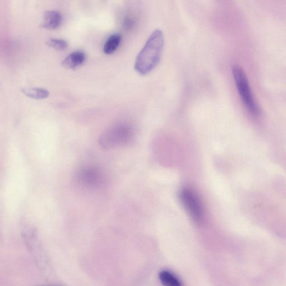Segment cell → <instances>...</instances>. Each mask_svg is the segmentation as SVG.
<instances>
[{
  "instance_id": "1",
  "label": "cell",
  "mask_w": 286,
  "mask_h": 286,
  "mask_svg": "<svg viewBox=\"0 0 286 286\" xmlns=\"http://www.w3.org/2000/svg\"><path fill=\"white\" fill-rule=\"evenodd\" d=\"M164 46V35L161 30H155L137 55L134 65L137 73L141 75L151 73L160 63Z\"/></svg>"
},
{
  "instance_id": "2",
  "label": "cell",
  "mask_w": 286,
  "mask_h": 286,
  "mask_svg": "<svg viewBox=\"0 0 286 286\" xmlns=\"http://www.w3.org/2000/svg\"><path fill=\"white\" fill-rule=\"evenodd\" d=\"M232 72L239 95L243 104L250 113L255 116L258 115L259 107L254 98L246 73L238 65H233Z\"/></svg>"
},
{
  "instance_id": "3",
  "label": "cell",
  "mask_w": 286,
  "mask_h": 286,
  "mask_svg": "<svg viewBox=\"0 0 286 286\" xmlns=\"http://www.w3.org/2000/svg\"><path fill=\"white\" fill-rule=\"evenodd\" d=\"M131 136L129 127L124 125L116 126L106 130L98 139L99 144L104 150H111L117 146L123 145L128 142Z\"/></svg>"
},
{
  "instance_id": "4",
  "label": "cell",
  "mask_w": 286,
  "mask_h": 286,
  "mask_svg": "<svg viewBox=\"0 0 286 286\" xmlns=\"http://www.w3.org/2000/svg\"><path fill=\"white\" fill-rule=\"evenodd\" d=\"M180 199L194 223L201 224L204 214L201 202L196 194L190 189L185 188L180 193Z\"/></svg>"
},
{
  "instance_id": "5",
  "label": "cell",
  "mask_w": 286,
  "mask_h": 286,
  "mask_svg": "<svg viewBox=\"0 0 286 286\" xmlns=\"http://www.w3.org/2000/svg\"><path fill=\"white\" fill-rule=\"evenodd\" d=\"M77 178L82 185L89 188L99 187L105 181L103 172L94 167L82 168L78 173Z\"/></svg>"
},
{
  "instance_id": "6",
  "label": "cell",
  "mask_w": 286,
  "mask_h": 286,
  "mask_svg": "<svg viewBox=\"0 0 286 286\" xmlns=\"http://www.w3.org/2000/svg\"><path fill=\"white\" fill-rule=\"evenodd\" d=\"M62 21V15L55 10H48L43 15L42 25L44 29L53 30L60 26Z\"/></svg>"
},
{
  "instance_id": "7",
  "label": "cell",
  "mask_w": 286,
  "mask_h": 286,
  "mask_svg": "<svg viewBox=\"0 0 286 286\" xmlns=\"http://www.w3.org/2000/svg\"><path fill=\"white\" fill-rule=\"evenodd\" d=\"M86 59L85 53L82 51H75L69 54L62 62V67L66 69H74L83 64Z\"/></svg>"
},
{
  "instance_id": "8",
  "label": "cell",
  "mask_w": 286,
  "mask_h": 286,
  "mask_svg": "<svg viewBox=\"0 0 286 286\" xmlns=\"http://www.w3.org/2000/svg\"><path fill=\"white\" fill-rule=\"evenodd\" d=\"M121 36L119 33H114L107 38L104 46V52L106 54H111L119 47L121 43Z\"/></svg>"
},
{
  "instance_id": "9",
  "label": "cell",
  "mask_w": 286,
  "mask_h": 286,
  "mask_svg": "<svg viewBox=\"0 0 286 286\" xmlns=\"http://www.w3.org/2000/svg\"><path fill=\"white\" fill-rule=\"evenodd\" d=\"M22 93L30 98L42 100L47 98L49 95L48 90L40 88H25L21 89Z\"/></svg>"
},
{
  "instance_id": "10",
  "label": "cell",
  "mask_w": 286,
  "mask_h": 286,
  "mask_svg": "<svg viewBox=\"0 0 286 286\" xmlns=\"http://www.w3.org/2000/svg\"><path fill=\"white\" fill-rule=\"evenodd\" d=\"M161 283L164 286H182L180 280L167 270H163L159 274Z\"/></svg>"
},
{
  "instance_id": "11",
  "label": "cell",
  "mask_w": 286,
  "mask_h": 286,
  "mask_svg": "<svg viewBox=\"0 0 286 286\" xmlns=\"http://www.w3.org/2000/svg\"><path fill=\"white\" fill-rule=\"evenodd\" d=\"M49 47L56 50H63L68 47V43L62 39L50 38L46 42Z\"/></svg>"
}]
</instances>
